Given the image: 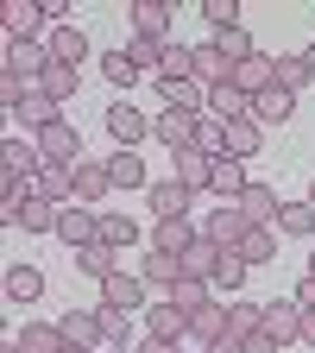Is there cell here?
Masks as SVG:
<instances>
[{"instance_id":"cell-20","label":"cell","mask_w":315,"mask_h":353,"mask_svg":"<svg viewBox=\"0 0 315 353\" xmlns=\"http://www.w3.org/2000/svg\"><path fill=\"white\" fill-rule=\"evenodd\" d=\"M132 38H170V0H132Z\"/></svg>"},{"instance_id":"cell-5","label":"cell","mask_w":315,"mask_h":353,"mask_svg":"<svg viewBox=\"0 0 315 353\" xmlns=\"http://www.w3.org/2000/svg\"><path fill=\"white\" fill-rule=\"evenodd\" d=\"M196 126H202L196 114H176V108H164V114L152 120V139H158V145H170V158H176V152H190V145H196Z\"/></svg>"},{"instance_id":"cell-51","label":"cell","mask_w":315,"mask_h":353,"mask_svg":"<svg viewBox=\"0 0 315 353\" xmlns=\"http://www.w3.org/2000/svg\"><path fill=\"white\" fill-rule=\"evenodd\" d=\"M296 303H303V309H315V272H309V278L296 284Z\"/></svg>"},{"instance_id":"cell-47","label":"cell","mask_w":315,"mask_h":353,"mask_svg":"<svg viewBox=\"0 0 315 353\" xmlns=\"http://www.w3.org/2000/svg\"><path fill=\"white\" fill-rule=\"evenodd\" d=\"M202 19H208V32H234L240 26V0H202Z\"/></svg>"},{"instance_id":"cell-50","label":"cell","mask_w":315,"mask_h":353,"mask_svg":"<svg viewBox=\"0 0 315 353\" xmlns=\"http://www.w3.org/2000/svg\"><path fill=\"white\" fill-rule=\"evenodd\" d=\"M202 353H246V341H240V334H221V341H214V347H202Z\"/></svg>"},{"instance_id":"cell-18","label":"cell","mask_w":315,"mask_h":353,"mask_svg":"<svg viewBox=\"0 0 315 353\" xmlns=\"http://www.w3.org/2000/svg\"><path fill=\"white\" fill-rule=\"evenodd\" d=\"M246 158H214V183H208V196H221V202H240L246 196Z\"/></svg>"},{"instance_id":"cell-7","label":"cell","mask_w":315,"mask_h":353,"mask_svg":"<svg viewBox=\"0 0 315 353\" xmlns=\"http://www.w3.org/2000/svg\"><path fill=\"white\" fill-rule=\"evenodd\" d=\"M145 334H152V341H170V347H176V341L190 334V309H176L170 296H164V303H152V309H145Z\"/></svg>"},{"instance_id":"cell-24","label":"cell","mask_w":315,"mask_h":353,"mask_svg":"<svg viewBox=\"0 0 315 353\" xmlns=\"http://www.w3.org/2000/svg\"><path fill=\"white\" fill-rule=\"evenodd\" d=\"M0 290H7V303H38L44 296V272H38V265H7Z\"/></svg>"},{"instance_id":"cell-17","label":"cell","mask_w":315,"mask_h":353,"mask_svg":"<svg viewBox=\"0 0 315 353\" xmlns=\"http://www.w3.org/2000/svg\"><path fill=\"white\" fill-rule=\"evenodd\" d=\"M208 114H214L221 126H227V120H246V114H252V95H246L240 82H221V88H208Z\"/></svg>"},{"instance_id":"cell-19","label":"cell","mask_w":315,"mask_h":353,"mask_svg":"<svg viewBox=\"0 0 315 353\" xmlns=\"http://www.w3.org/2000/svg\"><path fill=\"white\" fill-rule=\"evenodd\" d=\"M76 272H82V278H95V284H108V278L120 272V252H114L108 240H88V246L76 252Z\"/></svg>"},{"instance_id":"cell-49","label":"cell","mask_w":315,"mask_h":353,"mask_svg":"<svg viewBox=\"0 0 315 353\" xmlns=\"http://www.w3.org/2000/svg\"><path fill=\"white\" fill-rule=\"evenodd\" d=\"M246 353H278V341H272V334L258 328V334H246Z\"/></svg>"},{"instance_id":"cell-46","label":"cell","mask_w":315,"mask_h":353,"mask_svg":"<svg viewBox=\"0 0 315 353\" xmlns=\"http://www.w3.org/2000/svg\"><path fill=\"white\" fill-rule=\"evenodd\" d=\"M101 76H108L114 88H132V82H139V63L126 57V44H120V51H108V57H101Z\"/></svg>"},{"instance_id":"cell-26","label":"cell","mask_w":315,"mask_h":353,"mask_svg":"<svg viewBox=\"0 0 315 353\" xmlns=\"http://www.w3.org/2000/svg\"><path fill=\"white\" fill-rule=\"evenodd\" d=\"M57 328H63L70 347H101V309H70Z\"/></svg>"},{"instance_id":"cell-35","label":"cell","mask_w":315,"mask_h":353,"mask_svg":"<svg viewBox=\"0 0 315 353\" xmlns=\"http://www.w3.org/2000/svg\"><path fill=\"white\" fill-rule=\"evenodd\" d=\"M234 82L246 88V95H265V88L278 82V57H265V51H258L252 63H240V70H234Z\"/></svg>"},{"instance_id":"cell-2","label":"cell","mask_w":315,"mask_h":353,"mask_svg":"<svg viewBox=\"0 0 315 353\" xmlns=\"http://www.w3.org/2000/svg\"><path fill=\"white\" fill-rule=\"evenodd\" d=\"M202 234H208L214 246H227V252H234V246H240V240L252 234V221L240 214V202H221V208H208V221H202Z\"/></svg>"},{"instance_id":"cell-21","label":"cell","mask_w":315,"mask_h":353,"mask_svg":"<svg viewBox=\"0 0 315 353\" xmlns=\"http://www.w3.org/2000/svg\"><path fill=\"white\" fill-rule=\"evenodd\" d=\"M57 202H44V196H26L19 208H13V228H26V234H57Z\"/></svg>"},{"instance_id":"cell-30","label":"cell","mask_w":315,"mask_h":353,"mask_svg":"<svg viewBox=\"0 0 315 353\" xmlns=\"http://www.w3.org/2000/svg\"><path fill=\"white\" fill-rule=\"evenodd\" d=\"M196 82H202V88H221V82H234V63L214 51V38H208V44H196Z\"/></svg>"},{"instance_id":"cell-8","label":"cell","mask_w":315,"mask_h":353,"mask_svg":"<svg viewBox=\"0 0 315 353\" xmlns=\"http://www.w3.org/2000/svg\"><path fill=\"white\" fill-rule=\"evenodd\" d=\"M145 290H152V284H145L139 272H126V265H120V272L101 284V303H108V309H145Z\"/></svg>"},{"instance_id":"cell-4","label":"cell","mask_w":315,"mask_h":353,"mask_svg":"<svg viewBox=\"0 0 315 353\" xmlns=\"http://www.w3.org/2000/svg\"><path fill=\"white\" fill-rule=\"evenodd\" d=\"M32 139H38L44 164H76V158H82V132H76L70 120H57V126H44V132H32Z\"/></svg>"},{"instance_id":"cell-41","label":"cell","mask_w":315,"mask_h":353,"mask_svg":"<svg viewBox=\"0 0 315 353\" xmlns=\"http://www.w3.org/2000/svg\"><path fill=\"white\" fill-rule=\"evenodd\" d=\"M240 259H246V265H272V259H278V228H252V234L240 240Z\"/></svg>"},{"instance_id":"cell-31","label":"cell","mask_w":315,"mask_h":353,"mask_svg":"<svg viewBox=\"0 0 315 353\" xmlns=\"http://www.w3.org/2000/svg\"><path fill=\"white\" fill-rule=\"evenodd\" d=\"M13 341H19V347H26V353H63V347H70V341H63V328H57V322H26V328H19V334H13Z\"/></svg>"},{"instance_id":"cell-56","label":"cell","mask_w":315,"mask_h":353,"mask_svg":"<svg viewBox=\"0 0 315 353\" xmlns=\"http://www.w3.org/2000/svg\"><path fill=\"white\" fill-rule=\"evenodd\" d=\"M63 353H88V347H63Z\"/></svg>"},{"instance_id":"cell-1","label":"cell","mask_w":315,"mask_h":353,"mask_svg":"<svg viewBox=\"0 0 315 353\" xmlns=\"http://www.w3.org/2000/svg\"><path fill=\"white\" fill-rule=\"evenodd\" d=\"M7 44H32V38H51V13H44V0H13L7 13Z\"/></svg>"},{"instance_id":"cell-36","label":"cell","mask_w":315,"mask_h":353,"mask_svg":"<svg viewBox=\"0 0 315 353\" xmlns=\"http://www.w3.org/2000/svg\"><path fill=\"white\" fill-rule=\"evenodd\" d=\"M221 252H227V246H214V240L202 234V240L183 252V278H208V284H214V265H221Z\"/></svg>"},{"instance_id":"cell-45","label":"cell","mask_w":315,"mask_h":353,"mask_svg":"<svg viewBox=\"0 0 315 353\" xmlns=\"http://www.w3.org/2000/svg\"><path fill=\"white\" fill-rule=\"evenodd\" d=\"M170 303H176V309H190V316H196L202 303H214V284H208V278H176Z\"/></svg>"},{"instance_id":"cell-23","label":"cell","mask_w":315,"mask_h":353,"mask_svg":"<svg viewBox=\"0 0 315 353\" xmlns=\"http://www.w3.org/2000/svg\"><path fill=\"white\" fill-rule=\"evenodd\" d=\"M265 145V126L246 114V120H227V145H221V158H258Z\"/></svg>"},{"instance_id":"cell-34","label":"cell","mask_w":315,"mask_h":353,"mask_svg":"<svg viewBox=\"0 0 315 353\" xmlns=\"http://www.w3.org/2000/svg\"><path fill=\"white\" fill-rule=\"evenodd\" d=\"M139 278H145L152 290H164V296H170V290H176V278H183V259H176V252H152Z\"/></svg>"},{"instance_id":"cell-11","label":"cell","mask_w":315,"mask_h":353,"mask_svg":"<svg viewBox=\"0 0 315 353\" xmlns=\"http://www.w3.org/2000/svg\"><path fill=\"white\" fill-rule=\"evenodd\" d=\"M265 334H272L278 347L303 341V303H296V296H290V303H265Z\"/></svg>"},{"instance_id":"cell-55","label":"cell","mask_w":315,"mask_h":353,"mask_svg":"<svg viewBox=\"0 0 315 353\" xmlns=\"http://www.w3.org/2000/svg\"><path fill=\"white\" fill-rule=\"evenodd\" d=\"M303 202H309V208H315V183H309V196H303Z\"/></svg>"},{"instance_id":"cell-13","label":"cell","mask_w":315,"mask_h":353,"mask_svg":"<svg viewBox=\"0 0 315 353\" xmlns=\"http://www.w3.org/2000/svg\"><path fill=\"white\" fill-rule=\"evenodd\" d=\"M51 63H57V57H51V44H44V38H32V44H7V70H13V76H26V82H32V76H44Z\"/></svg>"},{"instance_id":"cell-25","label":"cell","mask_w":315,"mask_h":353,"mask_svg":"<svg viewBox=\"0 0 315 353\" xmlns=\"http://www.w3.org/2000/svg\"><path fill=\"white\" fill-rule=\"evenodd\" d=\"M101 309V347H114V353H132L139 341H132V309H108V303H95Z\"/></svg>"},{"instance_id":"cell-42","label":"cell","mask_w":315,"mask_h":353,"mask_svg":"<svg viewBox=\"0 0 315 353\" xmlns=\"http://www.w3.org/2000/svg\"><path fill=\"white\" fill-rule=\"evenodd\" d=\"M278 234L309 240V234H315V208H309V202H284V208H278Z\"/></svg>"},{"instance_id":"cell-29","label":"cell","mask_w":315,"mask_h":353,"mask_svg":"<svg viewBox=\"0 0 315 353\" xmlns=\"http://www.w3.org/2000/svg\"><path fill=\"white\" fill-rule=\"evenodd\" d=\"M44 44H51V57L70 63V70H82V57H88V38H82L76 26H51V38H44Z\"/></svg>"},{"instance_id":"cell-33","label":"cell","mask_w":315,"mask_h":353,"mask_svg":"<svg viewBox=\"0 0 315 353\" xmlns=\"http://www.w3.org/2000/svg\"><path fill=\"white\" fill-rule=\"evenodd\" d=\"M190 334H196L202 347H214L221 334H227V303H202L196 316H190Z\"/></svg>"},{"instance_id":"cell-14","label":"cell","mask_w":315,"mask_h":353,"mask_svg":"<svg viewBox=\"0 0 315 353\" xmlns=\"http://www.w3.org/2000/svg\"><path fill=\"white\" fill-rule=\"evenodd\" d=\"M278 190L272 183H246V196H240V214L252 221V228H278Z\"/></svg>"},{"instance_id":"cell-52","label":"cell","mask_w":315,"mask_h":353,"mask_svg":"<svg viewBox=\"0 0 315 353\" xmlns=\"http://www.w3.org/2000/svg\"><path fill=\"white\" fill-rule=\"evenodd\" d=\"M132 353H176V347H170V341H152V334H145V341L132 347Z\"/></svg>"},{"instance_id":"cell-6","label":"cell","mask_w":315,"mask_h":353,"mask_svg":"<svg viewBox=\"0 0 315 353\" xmlns=\"http://www.w3.org/2000/svg\"><path fill=\"white\" fill-rule=\"evenodd\" d=\"M108 132H114V145H120V152H132L139 139H152V120L132 108V101H114V108H108Z\"/></svg>"},{"instance_id":"cell-32","label":"cell","mask_w":315,"mask_h":353,"mask_svg":"<svg viewBox=\"0 0 315 353\" xmlns=\"http://www.w3.org/2000/svg\"><path fill=\"white\" fill-rule=\"evenodd\" d=\"M108 176H114V190H152L139 152H114V158H108Z\"/></svg>"},{"instance_id":"cell-54","label":"cell","mask_w":315,"mask_h":353,"mask_svg":"<svg viewBox=\"0 0 315 353\" xmlns=\"http://www.w3.org/2000/svg\"><path fill=\"white\" fill-rule=\"evenodd\" d=\"M303 63H309V76H315V44H309V51H303Z\"/></svg>"},{"instance_id":"cell-40","label":"cell","mask_w":315,"mask_h":353,"mask_svg":"<svg viewBox=\"0 0 315 353\" xmlns=\"http://www.w3.org/2000/svg\"><path fill=\"white\" fill-rule=\"evenodd\" d=\"M101 240H108L114 252H126L132 240H139V221H132V214H120V208H101Z\"/></svg>"},{"instance_id":"cell-15","label":"cell","mask_w":315,"mask_h":353,"mask_svg":"<svg viewBox=\"0 0 315 353\" xmlns=\"http://www.w3.org/2000/svg\"><path fill=\"white\" fill-rule=\"evenodd\" d=\"M108 190H114L108 164H101V158H76V202H88V208H95Z\"/></svg>"},{"instance_id":"cell-16","label":"cell","mask_w":315,"mask_h":353,"mask_svg":"<svg viewBox=\"0 0 315 353\" xmlns=\"http://www.w3.org/2000/svg\"><path fill=\"white\" fill-rule=\"evenodd\" d=\"M158 95H164V108H176V114H208V88L190 76V82H158Z\"/></svg>"},{"instance_id":"cell-9","label":"cell","mask_w":315,"mask_h":353,"mask_svg":"<svg viewBox=\"0 0 315 353\" xmlns=\"http://www.w3.org/2000/svg\"><path fill=\"white\" fill-rule=\"evenodd\" d=\"M196 240H202V228H190V214H176V221H152V252H176V259H183Z\"/></svg>"},{"instance_id":"cell-27","label":"cell","mask_w":315,"mask_h":353,"mask_svg":"<svg viewBox=\"0 0 315 353\" xmlns=\"http://www.w3.org/2000/svg\"><path fill=\"white\" fill-rule=\"evenodd\" d=\"M19 120H26L32 132H44V126H57V120H63V101H51V95H44V88L32 82V95L19 101Z\"/></svg>"},{"instance_id":"cell-44","label":"cell","mask_w":315,"mask_h":353,"mask_svg":"<svg viewBox=\"0 0 315 353\" xmlns=\"http://www.w3.org/2000/svg\"><path fill=\"white\" fill-rule=\"evenodd\" d=\"M76 82H82V76H76L70 63H51V70L38 76V88H44V95H51V101H76Z\"/></svg>"},{"instance_id":"cell-39","label":"cell","mask_w":315,"mask_h":353,"mask_svg":"<svg viewBox=\"0 0 315 353\" xmlns=\"http://www.w3.org/2000/svg\"><path fill=\"white\" fill-rule=\"evenodd\" d=\"M126 57L139 63V76H145V70H158V76H164V57H170V38H126Z\"/></svg>"},{"instance_id":"cell-12","label":"cell","mask_w":315,"mask_h":353,"mask_svg":"<svg viewBox=\"0 0 315 353\" xmlns=\"http://www.w3.org/2000/svg\"><path fill=\"white\" fill-rule=\"evenodd\" d=\"M145 202H152V214H158V221H176V214H190V202H196V196L176 183V176H158V183L145 190Z\"/></svg>"},{"instance_id":"cell-3","label":"cell","mask_w":315,"mask_h":353,"mask_svg":"<svg viewBox=\"0 0 315 353\" xmlns=\"http://www.w3.org/2000/svg\"><path fill=\"white\" fill-rule=\"evenodd\" d=\"M57 240H70L76 252H82L88 240H101V208H88V202H70V208L57 214Z\"/></svg>"},{"instance_id":"cell-37","label":"cell","mask_w":315,"mask_h":353,"mask_svg":"<svg viewBox=\"0 0 315 353\" xmlns=\"http://www.w3.org/2000/svg\"><path fill=\"white\" fill-rule=\"evenodd\" d=\"M258 328H265V303L234 296V303H227V334H240V341H246V334H258Z\"/></svg>"},{"instance_id":"cell-38","label":"cell","mask_w":315,"mask_h":353,"mask_svg":"<svg viewBox=\"0 0 315 353\" xmlns=\"http://www.w3.org/2000/svg\"><path fill=\"white\" fill-rule=\"evenodd\" d=\"M214 51L240 70V63H252V57H258V44H252V32H246V26H234V32H214Z\"/></svg>"},{"instance_id":"cell-10","label":"cell","mask_w":315,"mask_h":353,"mask_svg":"<svg viewBox=\"0 0 315 353\" xmlns=\"http://www.w3.org/2000/svg\"><path fill=\"white\" fill-rule=\"evenodd\" d=\"M176 183H183L190 196H202V190L214 183V152H202V145H190V152H176Z\"/></svg>"},{"instance_id":"cell-22","label":"cell","mask_w":315,"mask_h":353,"mask_svg":"<svg viewBox=\"0 0 315 353\" xmlns=\"http://www.w3.org/2000/svg\"><path fill=\"white\" fill-rule=\"evenodd\" d=\"M290 114H296V95H290V88H278V82L265 88V95H252V120H258V126H284Z\"/></svg>"},{"instance_id":"cell-43","label":"cell","mask_w":315,"mask_h":353,"mask_svg":"<svg viewBox=\"0 0 315 353\" xmlns=\"http://www.w3.org/2000/svg\"><path fill=\"white\" fill-rule=\"evenodd\" d=\"M246 272H252V265L240 259V246H234V252H221V265H214V290H227V296H240Z\"/></svg>"},{"instance_id":"cell-53","label":"cell","mask_w":315,"mask_h":353,"mask_svg":"<svg viewBox=\"0 0 315 353\" xmlns=\"http://www.w3.org/2000/svg\"><path fill=\"white\" fill-rule=\"evenodd\" d=\"M303 341L315 347V309H303Z\"/></svg>"},{"instance_id":"cell-28","label":"cell","mask_w":315,"mask_h":353,"mask_svg":"<svg viewBox=\"0 0 315 353\" xmlns=\"http://www.w3.org/2000/svg\"><path fill=\"white\" fill-rule=\"evenodd\" d=\"M38 164H44L38 139H7V145H0V170H13V176H38Z\"/></svg>"},{"instance_id":"cell-48","label":"cell","mask_w":315,"mask_h":353,"mask_svg":"<svg viewBox=\"0 0 315 353\" xmlns=\"http://www.w3.org/2000/svg\"><path fill=\"white\" fill-rule=\"evenodd\" d=\"M303 82H315V76H309V63H303V51H296V57H278V88H290V95H296Z\"/></svg>"}]
</instances>
